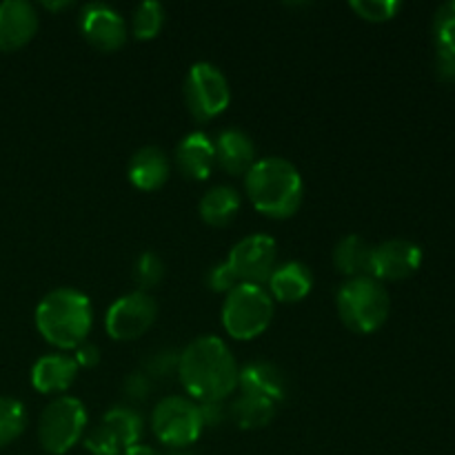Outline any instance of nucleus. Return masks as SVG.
Masks as SVG:
<instances>
[{"label":"nucleus","instance_id":"obj_7","mask_svg":"<svg viewBox=\"0 0 455 455\" xmlns=\"http://www.w3.org/2000/svg\"><path fill=\"white\" fill-rule=\"evenodd\" d=\"M182 96L189 114L198 123H209L227 111L231 102V87L220 67L200 60L189 67L182 83Z\"/></svg>","mask_w":455,"mask_h":455},{"label":"nucleus","instance_id":"obj_20","mask_svg":"<svg viewBox=\"0 0 455 455\" xmlns=\"http://www.w3.org/2000/svg\"><path fill=\"white\" fill-rule=\"evenodd\" d=\"M333 265L349 278H373V244L363 235H345L333 249Z\"/></svg>","mask_w":455,"mask_h":455},{"label":"nucleus","instance_id":"obj_23","mask_svg":"<svg viewBox=\"0 0 455 455\" xmlns=\"http://www.w3.org/2000/svg\"><path fill=\"white\" fill-rule=\"evenodd\" d=\"M275 418V404L265 398L243 394L234 404H231V420L244 431L265 429Z\"/></svg>","mask_w":455,"mask_h":455},{"label":"nucleus","instance_id":"obj_30","mask_svg":"<svg viewBox=\"0 0 455 455\" xmlns=\"http://www.w3.org/2000/svg\"><path fill=\"white\" fill-rule=\"evenodd\" d=\"M204 280H207V287L212 289V291L222 293V296H227L231 289H235L240 284V280L235 278L234 269H231L229 262H227V260L216 262V265L209 267L207 278H204Z\"/></svg>","mask_w":455,"mask_h":455},{"label":"nucleus","instance_id":"obj_34","mask_svg":"<svg viewBox=\"0 0 455 455\" xmlns=\"http://www.w3.org/2000/svg\"><path fill=\"white\" fill-rule=\"evenodd\" d=\"M123 455H163V453L156 451L154 447H147V444H136V447L127 449Z\"/></svg>","mask_w":455,"mask_h":455},{"label":"nucleus","instance_id":"obj_9","mask_svg":"<svg viewBox=\"0 0 455 455\" xmlns=\"http://www.w3.org/2000/svg\"><path fill=\"white\" fill-rule=\"evenodd\" d=\"M158 305L147 291H129L111 302L105 315V329L109 338L120 342H132L145 336L156 323Z\"/></svg>","mask_w":455,"mask_h":455},{"label":"nucleus","instance_id":"obj_29","mask_svg":"<svg viewBox=\"0 0 455 455\" xmlns=\"http://www.w3.org/2000/svg\"><path fill=\"white\" fill-rule=\"evenodd\" d=\"M84 449L92 455H123V447H120L118 440L114 438L109 429L105 425H96L84 434L83 438Z\"/></svg>","mask_w":455,"mask_h":455},{"label":"nucleus","instance_id":"obj_26","mask_svg":"<svg viewBox=\"0 0 455 455\" xmlns=\"http://www.w3.org/2000/svg\"><path fill=\"white\" fill-rule=\"evenodd\" d=\"M132 278L136 283L138 291H147L158 287L164 278V262L158 253L154 251H142L140 256L136 258L132 269Z\"/></svg>","mask_w":455,"mask_h":455},{"label":"nucleus","instance_id":"obj_15","mask_svg":"<svg viewBox=\"0 0 455 455\" xmlns=\"http://www.w3.org/2000/svg\"><path fill=\"white\" fill-rule=\"evenodd\" d=\"M78 371L80 367L76 364L74 355L62 354V351L40 355L31 367V385L38 394L62 395L71 389Z\"/></svg>","mask_w":455,"mask_h":455},{"label":"nucleus","instance_id":"obj_21","mask_svg":"<svg viewBox=\"0 0 455 455\" xmlns=\"http://www.w3.org/2000/svg\"><path fill=\"white\" fill-rule=\"evenodd\" d=\"M243 207V198L231 185H213L203 194L198 204V213L204 225L227 227L234 222Z\"/></svg>","mask_w":455,"mask_h":455},{"label":"nucleus","instance_id":"obj_25","mask_svg":"<svg viewBox=\"0 0 455 455\" xmlns=\"http://www.w3.org/2000/svg\"><path fill=\"white\" fill-rule=\"evenodd\" d=\"M27 427V411L20 400L0 395V447H7L22 435Z\"/></svg>","mask_w":455,"mask_h":455},{"label":"nucleus","instance_id":"obj_17","mask_svg":"<svg viewBox=\"0 0 455 455\" xmlns=\"http://www.w3.org/2000/svg\"><path fill=\"white\" fill-rule=\"evenodd\" d=\"M213 151H216V167H220L229 176H247V172L258 160L256 145L243 129H225L218 133L213 140Z\"/></svg>","mask_w":455,"mask_h":455},{"label":"nucleus","instance_id":"obj_5","mask_svg":"<svg viewBox=\"0 0 455 455\" xmlns=\"http://www.w3.org/2000/svg\"><path fill=\"white\" fill-rule=\"evenodd\" d=\"M274 320V298L258 284L240 283L222 302V327L235 340L262 336Z\"/></svg>","mask_w":455,"mask_h":455},{"label":"nucleus","instance_id":"obj_14","mask_svg":"<svg viewBox=\"0 0 455 455\" xmlns=\"http://www.w3.org/2000/svg\"><path fill=\"white\" fill-rule=\"evenodd\" d=\"M238 389L247 395H256V398H265L278 404L287 398L289 382L278 364L269 363V360H253V363L240 367Z\"/></svg>","mask_w":455,"mask_h":455},{"label":"nucleus","instance_id":"obj_22","mask_svg":"<svg viewBox=\"0 0 455 455\" xmlns=\"http://www.w3.org/2000/svg\"><path fill=\"white\" fill-rule=\"evenodd\" d=\"M100 422L114 434V438L118 440L123 451L140 444L142 434H145V420H142V416L136 409L127 407V404H116V407H111L102 416Z\"/></svg>","mask_w":455,"mask_h":455},{"label":"nucleus","instance_id":"obj_33","mask_svg":"<svg viewBox=\"0 0 455 455\" xmlns=\"http://www.w3.org/2000/svg\"><path fill=\"white\" fill-rule=\"evenodd\" d=\"M124 389H127V394L132 395L133 400H142L147 395V391H149V382L145 380L142 373H132V376L127 378V382H124Z\"/></svg>","mask_w":455,"mask_h":455},{"label":"nucleus","instance_id":"obj_10","mask_svg":"<svg viewBox=\"0 0 455 455\" xmlns=\"http://www.w3.org/2000/svg\"><path fill=\"white\" fill-rule=\"evenodd\" d=\"M227 262L240 283L262 287L269 283L271 274L278 267V244L271 235L265 234L244 235L231 247Z\"/></svg>","mask_w":455,"mask_h":455},{"label":"nucleus","instance_id":"obj_24","mask_svg":"<svg viewBox=\"0 0 455 455\" xmlns=\"http://www.w3.org/2000/svg\"><path fill=\"white\" fill-rule=\"evenodd\" d=\"M164 18H167V13L158 0H145L138 7H133L129 31L136 40H154L163 31Z\"/></svg>","mask_w":455,"mask_h":455},{"label":"nucleus","instance_id":"obj_4","mask_svg":"<svg viewBox=\"0 0 455 455\" xmlns=\"http://www.w3.org/2000/svg\"><path fill=\"white\" fill-rule=\"evenodd\" d=\"M336 309L349 331L373 333L389 318L391 298L380 280L349 278L338 289Z\"/></svg>","mask_w":455,"mask_h":455},{"label":"nucleus","instance_id":"obj_13","mask_svg":"<svg viewBox=\"0 0 455 455\" xmlns=\"http://www.w3.org/2000/svg\"><path fill=\"white\" fill-rule=\"evenodd\" d=\"M38 31V12L27 0L0 3V52H16Z\"/></svg>","mask_w":455,"mask_h":455},{"label":"nucleus","instance_id":"obj_32","mask_svg":"<svg viewBox=\"0 0 455 455\" xmlns=\"http://www.w3.org/2000/svg\"><path fill=\"white\" fill-rule=\"evenodd\" d=\"M435 74L443 83L455 84V53L435 52Z\"/></svg>","mask_w":455,"mask_h":455},{"label":"nucleus","instance_id":"obj_1","mask_svg":"<svg viewBox=\"0 0 455 455\" xmlns=\"http://www.w3.org/2000/svg\"><path fill=\"white\" fill-rule=\"evenodd\" d=\"M238 363L218 336H200L178 355V378L191 400L222 403L238 389Z\"/></svg>","mask_w":455,"mask_h":455},{"label":"nucleus","instance_id":"obj_2","mask_svg":"<svg viewBox=\"0 0 455 455\" xmlns=\"http://www.w3.org/2000/svg\"><path fill=\"white\" fill-rule=\"evenodd\" d=\"M244 194L262 216L284 220L300 209L305 182L296 164L287 158L267 156L258 158L244 176Z\"/></svg>","mask_w":455,"mask_h":455},{"label":"nucleus","instance_id":"obj_27","mask_svg":"<svg viewBox=\"0 0 455 455\" xmlns=\"http://www.w3.org/2000/svg\"><path fill=\"white\" fill-rule=\"evenodd\" d=\"M431 34H434L435 52L455 53V0H449L435 9Z\"/></svg>","mask_w":455,"mask_h":455},{"label":"nucleus","instance_id":"obj_11","mask_svg":"<svg viewBox=\"0 0 455 455\" xmlns=\"http://www.w3.org/2000/svg\"><path fill=\"white\" fill-rule=\"evenodd\" d=\"M80 34L98 52H116L129 38V25L118 9L107 3L84 4L78 18Z\"/></svg>","mask_w":455,"mask_h":455},{"label":"nucleus","instance_id":"obj_16","mask_svg":"<svg viewBox=\"0 0 455 455\" xmlns=\"http://www.w3.org/2000/svg\"><path fill=\"white\" fill-rule=\"evenodd\" d=\"M178 172L187 180H207L216 167V151L213 140L204 132H191L178 142L176 154H173Z\"/></svg>","mask_w":455,"mask_h":455},{"label":"nucleus","instance_id":"obj_19","mask_svg":"<svg viewBox=\"0 0 455 455\" xmlns=\"http://www.w3.org/2000/svg\"><path fill=\"white\" fill-rule=\"evenodd\" d=\"M314 289V274L305 262L287 260L274 269L269 278V296L278 302H300Z\"/></svg>","mask_w":455,"mask_h":455},{"label":"nucleus","instance_id":"obj_35","mask_svg":"<svg viewBox=\"0 0 455 455\" xmlns=\"http://www.w3.org/2000/svg\"><path fill=\"white\" fill-rule=\"evenodd\" d=\"M44 7H47L49 12H58V9H69L71 3L69 0H62V3H44Z\"/></svg>","mask_w":455,"mask_h":455},{"label":"nucleus","instance_id":"obj_6","mask_svg":"<svg viewBox=\"0 0 455 455\" xmlns=\"http://www.w3.org/2000/svg\"><path fill=\"white\" fill-rule=\"evenodd\" d=\"M87 420L83 400L74 395H58L40 413V447L52 455L69 453L87 434Z\"/></svg>","mask_w":455,"mask_h":455},{"label":"nucleus","instance_id":"obj_28","mask_svg":"<svg viewBox=\"0 0 455 455\" xmlns=\"http://www.w3.org/2000/svg\"><path fill=\"white\" fill-rule=\"evenodd\" d=\"M351 12L358 13L363 20L369 22H387L395 18V13L403 9L398 0H351Z\"/></svg>","mask_w":455,"mask_h":455},{"label":"nucleus","instance_id":"obj_31","mask_svg":"<svg viewBox=\"0 0 455 455\" xmlns=\"http://www.w3.org/2000/svg\"><path fill=\"white\" fill-rule=\"evenodd\" d=\"M76 354H74V360H76V364H78L80 369H92V367H96L98 363H100V349H98L96 345H93V342H83V345L80 347H76Z\"/></svg>","mask_w":455,"mask_h":455},{"label":"nucleus","instance_id":"obj_12","mask_svg":"<svg viewBox=\"0 0 455 455\" xmlns=\"http://www.w3.org/2000/svg\"><path fill=\"white\" fill-rule=\"evenodd\" d=\"M422 265V249L413 240L391 238L373 247V278L404 280L416 274Z\"/></svg>","mask_w":455,"mask_h":455},{"label":"nucleus","instance_id":"obj_3","mask_svg":"<svg viewBox=\"0 0 455 455\" xmlns=\"http://www.w3.org/2000/svg\"><path fill=\"white\" fill-rule=\"evenodd\" d=\"M36 329L49 345L69 351L87 342L93 307L87 293L74 287L52 289L36 307Z\"/></svg>","mask_w":455,"mask_h":455},{"label":"nucleus","instance_id":"obj_18","mask_svg":"<svg viewBox=\"0 0 455 455\" xmlns=\"http://www.w3.org/2000/svg\"><path fill=\"white\" fill-rule=\"evenodd\" d=\"M127 176L136 189L156 191L172 176V160L158 145H145L129 158Z\"/></svg>","mask_w":455,"mask_h":455},{"label":"nucleus","instance_id":"obj_8","mask_svg":"<svg viewBox=\"0 0 455 455\" xmlns=\"http://www.w3.org/2000/svg\"><path fill=\"white\" fill-rule=\"evenodd\" d=\"M204 429L200 404L185 395H167L151 413V431L169 449H185L200 438Z\"/></svg>","mask_w":455,"mask_h":455}]
</instances>
